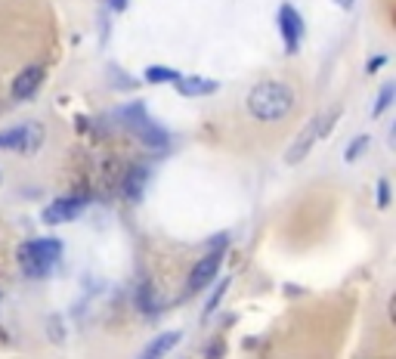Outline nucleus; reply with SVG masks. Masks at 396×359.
Listing matches in <instances>:
<instances>
[{"label":"nucleus","mask_w":396,"mask_h":359,"mask_svg":"<svg viewBox=\"0 0 396 359\" xmlns=\"http://www.w3.org/2000/svg\"><path fill=\"white\" fill-rule=\"evenodd\" d=\"M335 4L340 6V10H350V6H353V4H356V0H335Z\"/></svg>","instance_id":"6ab92c4d"},{"label":"nucleus","mask_w":396,"mask_h":359,"mask_svg":"<svg viewBox=\"0 0 396 359\" xmlns=\"http://www.w3.org/2000/svg\"><path fill=\"white\" fill-rule=\"evenodd\" d=\"M127 6V0H112V10H124Z\"/></svg>","instance_id":"aec40b11"},{"label":"nucleus","mask_w":396,"mask_h":359,"mask_svg":"<svg viewBox=\"0 0 396 359\" xmlns=\"http://www.w3.org/2000/svg\"><path fill=\"white\" fill-rule=\"evenodd\" d=\"M146 80H152V84H167V80H179V71L152 66V68H146Z\"/></svg>","instance_id":"ddd939ff"},{"label":"nucleus","mask_w":396,"mask_h":359,"mask_svg":"<svg viewBox=\"0 0 396 359\" xmlns=\"http://www.w3.org/2000/svg\"><path fill=\"white\" fill-rule=\"evenodd\" d=\"M384 62H387V56H377L375 62H368V71H377V68L384 66Z\"/></svg>","instance_id":"a211bd4d"},{"label":"nucleus","mask_w":396,"mask_h":359,"mask_svg":"<svg viewBox=\"0 0 396 359\" xmlns=\"http://www.w3.org/2000/svg\"><path fill=\"white\" fill-rule=\"evenodd\" d=\"M146 167H133L130 170V177L124 180V195L133 202H140V195H142V186H146Z\"/></svg>","instance_id":"9b49d317"},{"label":"nucleus","mask_w":396,"mask_h":359,"mask_svg":"<svg viewBox=\"0 0 396 359\" xmlns=\"http://www.w3.org/2000/svg\"><path fill=\"white\" fill-rule=\"evenodd\" d=\"M390 100H393V84H387V87L381 90V96H377V105L372 109L375 118H377V115H384L387 109H390Z\"/></svg>","instance_id":"2eb2a0df"},{"label":"nucleus","mask_w":396,"mask_h":359,"mask_svg":"<svg viewBox=\"0 0 396 359\" xmlns=\"http://www.w3.org/2000/svg\"><path fill=\"white\" fill-rule=\"evenodd\" d=\"M220 260H223V251H211V254H204L192 266V273H189V288L198 291V288H204V285H211V279H217Z\"/></svg>","instance_id":"423d86ee"},{"label":"nucleus","mask_w":396,"mask_h":359,"mask_svg":"<svg viewBox=\"0 0 396 359\" xmlns=\"http://www.w3.org/2000/svg\"><path fill=\"white\" fill-rule=\"evenodd\" d=\"M338 121V109L335 112H328V115H316V118H310L307 121V128L301 130V137H297L291 142V149H288V165H297V161H303L307 158V152L313 149V142H316V137H325L328 128Z\"/></svg>","instance_id":"20e7f679"},{"label":"nucleus","mask_w":396,"mask_h":359,"mask_svg":"<svg viewBox=\"0 0 396 359\" xmlns=\"http://www.w3.org/2000/svg\"><path fill=\"white\" fill-rule=\"evenodd\" d=\"M278 28H282L285 50L297 53V47H301V38H303V19H301V13H297L291 4H282V10H278Z\"/></svg>","instance_id":"39448f33"},{"label":"nucleus","mask_w":396,"mask_h":359,"mask_svg":"<svg viewBox=\"0 0 396 359\" xmlns=\"http://www.w3.org/2000/svg\"><path fill=\"white\" fill-rule=\"evenodd\" d=\"M80 211H84V199H56L41 214V220L47 223V227H56V223H68V220L80 217Z\"/></svg>","instance_id":"0eeeda50"},{"label":"nucleus","mask_w":396,"mask_h":359,"mask_svg":"<svg viewBox=\"0 0 396 359\" xmlns=\"http://www.w3.org/2000/svg\"><path fill=\"white\" fill-rule=\"evenodd\" d=\"M25 140H28V128H13L0 133V149H25Z\"/></svg>","instance_id":"f8f14e48"},{"label":"nucleus","mask_w":396,"mask_h":359,"mask_svg":"<svg viewBox=\"0 0 396 359\" xmlns=\"http://www.w3.org/2000/svg\"><path fill=\"white\" fill-rule=\"evenodd\" d=\"M226 288H229V279H223V282L217 285V288H214V294H211V301L204 303V313H208V316H211V313H214V310L220 307V301H223V294H226Z\"/></svg>","instance_id":"4468645a"},{"label":"nucleus","mask_w":396,"mask_h":359,"mask_svg":"<svg viewBox=\"0 0 396 359\" xmlns=\"http://www.w3.org/2000/svg\"><path fill=\"white\" fill-rule=\"evenodd\" d=\"M368 146V137H359V140H353V146H350L347 152H344V161H356L359 158V152H363Z\"/></svg>","instance_id":"dca6fc26"},{"label":"nucleus","mask_w":396,"mask_h":359,"mask_svg":"<svg viewBox=\"0 0 396 359\" xmlns=\"http://www.w3.org/2000/svg\"><path fill=\"white\" fill-rule=\"evenodd\" d=\"M43 84V66H28L25 71H19L13 80V96L16 100H28V96L38 93V87Z\"/></svg>","instance_id":"6e6552de"},{"label":"nucleus","mask_w":396,"mask_h":359,"mask_svg":"<svg viewBox=\"0 0 396 359\" xmlns=\"http://www.w3.org/2000/svg\"><path fill=\"white\" fill-rule=\"evenodd\" d=\"M59 257H62V245L56 239H34L19 248V266L28 279L50 276V269L59 264Z\"/></svg>","instance_id":"f03ea898"},{"label":"nucleus","mask_w":396,"mask_h":359,"mask_svg":"<svg viewBox=\"0 0 396 359\" xmlns=\"http://www.w3.org/2000/svg\"><path fill=\"white\" fill-rule=\"evenodd\" d=\"M177 87H179L183 96H208V93L217 90V80H211V78H179Z\"/></svg>","instance_id":"9d476101"},{"label":"nucleus","mask_w":396,"mask_h":359,"mask_svg":"<svg viewBox=\"0 0 396 359\" xmlns=\"http://www.w3.org/2000/svg\"><path fill=\"white\" fill-rule=\"evenodd\" d=\"M377 204H381V208H387V204H390V183H387V180H381V183H377Z\"/></svg>","instance_id":"f3484780"},{"label":"nucleus","mask_w":396,"mask_h":359,"mask_svg":"<svg viewBox=\"0 0 396 359\" xmlns=\"http://www.w3.org/2000/svg\"><path fill=\"white\" fill-rule=\"evenodd\" d=\"M121 121L127 124V128L137 133V137L146 142L149 149H165L167 146V133L158 128L155 121L146 115V109H142V103H130L121 109Z\"/></svg>","instance_id":"7ed1b4c3"},{"label":"nucleus","mask_w":396,"mask_h":359,"mask_svg":"<svg viewBox=\"0 0 396 359\" xmlns=\"http://www.w3.org/2000/svg\"><path fill=\"white\" fill-rule=\"evenodd\" d=\"M179 338H183L179 331H167V335H158L146 350H142V356H140V359H165V356L170 353V350H174V347L179 344Z\"/></svg>","instance_id":"1a4fd4ad"},{"label":"nucleus","mask_w":396,"mask_h":359,"mask_svg":"<svg viewBox=\"0 0 396 359\" xmlns=\"http://www.w3.org/2000/svg\"><path fill=\"white\" fill-rule=\"evenodd\" d=\"M294 103H297L294 90L288 84H282V80H260V84L248 93V112L264 124L288 118L294 109Z\"/></svg>","instance_id":"f257e3e1"}]
</instances>
